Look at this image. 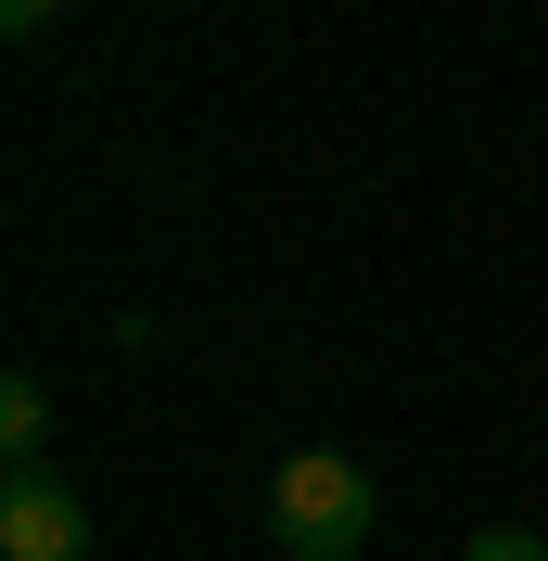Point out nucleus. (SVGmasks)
I'll return each mask as SVG.
<instances>
[{"mask_svg":"<svg viewBox=\"0 0 548 561\" xmlns=\"http://www.w3.org/2000/svg\"><path fill=\"white\" fill-rule=\"evenodd\" d=\"M269 536H281L294 561H357V549L383 536V485H370L344 447H294V459L269 472Z\"/></svg>","mask_w":548,"mask_h":561,"instance_id":"obj_1","label":"nucleus"},{"mask_svg":"<svg viewBox=\"0 0 548 561\" xmlns=\"http://www.w3.org/2000/svg\"><path fill=\"white\" fill-rule=\"evenodd\" d=\"M0 561H90V511H77V485L13 472V485H0Z\"/></svg>","mask_w":548,"mask_h":561,"instance_id":"obj_2","label":"nucleus"},{"mask_svg":"<svg viewBox=\"0 0 548 561\" xmlns=\"http://www.w3.org/2000/svg\"><path fill=\"white\" fill-rule=\"evenodd\" d=\"M0 447H13V472H38V447H52V383H38V370L0 383Z\"/></svg>","mask_w":548,"mask_h":561,"instance_id":"obj_3","label":"nucleus"},{"mask_svg":"<svg viewBox=\"0 0 548 561\" xmlns=\"http://www.w3.org/2000/svg\"><path fill=\"white\" fill-rule=\"evenodd\" d=\"M459 561H548V536H523V524H484Z\"/></svg>","mask_w":548,"mask_h":561,"instance_id":"obj_4","label":"nucleus"},{"mask_svg":"<svg viewBox=\"0 0 548 561\" xmlns=\"http://www.w3.org/2000/svg\"><path fill=\"white\" fill-rule=\"evenodd\" d=\"M52 13H65V0H0V26H13V38H38Z\"/></svg>","mask_w":548,"mask_h":561,"instance_id":"obj_5","label":"nucleus"}]
</instances>
